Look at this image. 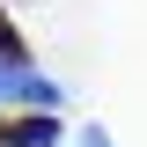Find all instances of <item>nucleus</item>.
<instances>
[{
  "label": "nucleus",
  "instance_id": "f257e3e1",
  "mask_svg": "<svg viewBox=\"0 0 147 147\" xmlns=\"http://www.w3.org/2000/svg\"><path fill=\"white\" fill-rule=\"evenodd\" d=\"M0 103H37V110H52V103H59V81H44L37 66H0Z\"/></svg>",
  "mask_w": 147,
  "mask_h": 147
},
{
  "label": "nucleus",
  "instance_id": "f03ea898",
  "mask_svg": "<svg viewBox=\"0 0 147 147\" xmlns=\"http://www.w3.org/2000/svg\"><path fill=\"white\" fill-rule=\"evenodd\" d=\"M7 147H52L59 140V118H15V125H0Z\"/></svg>",
  "mask_w": 147,
  "mask_h": 147
},
{
  "label": "nucleus",
  "instance_id": "7ed1b4c3",
  "mask_svg": "<svg viewBox=\"0 0 147 147\" xmlns=\"http://www.w3.org/2000/svg\"><path fill=\"white\" fill-rule=\"evenodd\" d=\"M0 66H30V44H22V30L7 22V7H0Z\"/></svg>",
  "mask_w": 147,
  "mask_h": 147
},
{
  "label": "nucleus",
  "instance_id": "20e7f679",
  "mask_svg": "<svg viewBox=\"0 0 147 147\" xmlns=\"http://www.w3.org/2000/svg\"><path fill=\"white\" fill-rule=\"evenodd\" d=\"M81 147H110V132H103V125H88V132H81Z\"/></svg>",
  "mask_w": 147,
  "mask_h": 147
}]
</instances>
